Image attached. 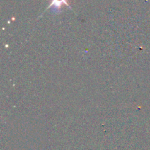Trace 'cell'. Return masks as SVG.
Masks as SVG:
<instances>
[{
    "mask_svg": "<svg viewBox=\"0 0 150 150\" xmlns=\"http://www.w3.org/2000/svg\"><path fill=\"white\" fill-rule=\"evenodd\" d=\"M63 4L68 6L66 0H51V3L48 8H51V11L54 13H58L61 11V7Z\"/></svg>",
    "mask_w": 150,
    "mask_h": 150,
    "instance_id": "cell-1",
    "label": "cell"
}]
</instances>
